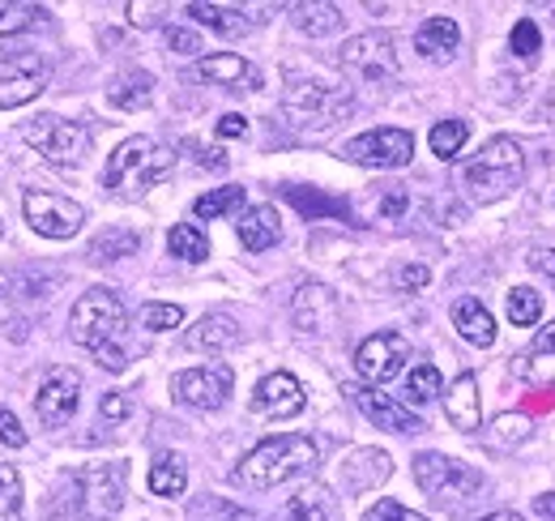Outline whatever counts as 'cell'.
<instances>
[{"instance_id": "34", "label": "cell", "mask_w": 555, "mask_h": 521, "mask_svg": "<svg viewBox=\"0 0 555 521\" xmlns=\"http://www.w3.org/2000/svg\"><path fill=\"white\" fill-rule=\"evenodd\" d=\"M539 317H543V295H539L534 287H513V291H508V321L530 329V326H539Z\"/></svg>"}, {"instance_id": "10", "label": "cell", "mask_w": 555, "mask_h": 521, "mask_svg": "<svg viewBox=\"0 0 555 521\" xmlns=\"http://www.w3.org/2000/svg\"><path fill=\"white\" fill-rule=\"evenodd\" d=\"M22 214L48 240H73L81 231V223H86V209L77 201L61 193H43V189H30V193L22 196Z\"/></svg>"}, {"instance_id": "49", "label": "cell", "mask_w": 555, "mask_h": 521, "mask_svg": "<svg viewBox=\"0 0 555 521\" xmlns=\"http://www.w3.org/2000/svg\"><path fill=\"white\" fill-rule=\"evenodd\" d=\"M380 214H385V218H402V214H406V193H402V189L385 193V201H380Z\"/></svg>"}, {"instance_id": "24", "label": "cell", "mask_w": 555, "mask_h": 521, "mask_svg": "<svg viewBox=\"0 0 555 521\" xmlns=\"http://www.w3.org/2000/svg\"><path fill=\"white\" fill-rule=\"evenodd\" d=\"M184 13H189L193 22H202L206 30L222 35V39H240V35L253 30V17H244V9H231V4H206V0H197V4H189Z\"/></svg>"}, {"instance_id": "36", "label": "cell", "mask_w": 555, "mask_h": 521, "mask_svg": "<svg viewBox=\"0 0 555 521\" xmlns=\"http://www.w3.org/2000/svg\"><path fill=\"white\" fill-rule=\"evenodd\" d=\"M235 209H244V189H240V185L214 189V193L197 196V205H193L197 218H227V214H235Z\"/></svg>"}, {"instance_id": "5", "label": "cell", "mask_w": 555, "mask_h": 521, "mask_svg": "<svg viewBox=\"0 0 555 521\" xmlns=\"http://www.w3.org/2000/svg\"><path fill=\"white\" fill-rule=\"evenodd\" d=\"M282 107L304 129H330V125H338L350 112V94L338 90V86L312 81V77H291L286 94H282Z\"/></svg>"}, {"instance_id": "18", "label": "cell", "mask_w": 555, "mask_h": 521, "mask_svg": "<svg viewBox=\"0 0 555 521\" xmlns=\"http://www.w3.org/2000/svg\"><path fill=\"white\" fill-rule=\"evenodd\" d=\"M193 81L235 86V90H257L261 73L248 65L244 56H235V52H214V56H202V61L193 65Z\"/></svg>"}, {"instance_id": "42", "label": "cell", "mask_w": 555, "mask_h": 521, "mask_svg": "<svg viewBox=\"0 0 555 521\" xmlns=\"http://www.w3.org/2000/svg\"><path fill=\"white\" fill-rule=\"evenodd\" d=\"M526 436H530V423H526V415H500V419H495V445L513 449V445H521Z\"/></svg>"}, {"instance_id": "20", "label": "cell", "mask_w": 555, "mask_h": 521, "mask_svg": "<svg viewBox=\"0 0 555 521\" xmlns=\"http://www.w3.org/2000/svg\"><path fill=\"white\" fill-rule=\"evenodd\" d=\"M235 231H240V244L248 253H266V249H274L278 240H282V218H278L274 205H248L240 214Z\"/></svg>"}, {"instance_id": "47", "label": "cell", "mask_w": 555, "mask_h": 521, "mask_svg": "<svg viewBox=\"0 0 555 521\" xmlns=\"http://www.w3.org/2000/svg\"><path fill=\"white\" fill-rule=\"evenodd\" d=\"M427 282H431V269H427V265H406V269L398 274V287H402V291H423Z\"/></svg>"}, {"instance_id": "28", "label": "cell", "mask_w": 555, "mask_h": 521, "mask_svg": "<svg viewBox=\"0 0 555 521\" xmlns=\"http://www.w3.org/2000/svg\"><path fill=\"white\" fill-rule=\"evenodd\" d=\"M291 22H295V30L312 35V39H325V35H334L343 26V9L338 4H295Z\"/></svg>"}, {"instance_id": "31", "label": "cell", "mask_w": 555, "mask_h": 521, "mask_svg": "<svg viewBox=\"0 0 555 521\" xmlns=\"http://www.w3.org/2000/svg\"><path fill=\"white\" fill-rule=\"evenodd\" d=\"M138 249H141L138 231H129V227H112V231L94 236V244H90V257H94V260H120V257H133Z\"/></svg>"}, {"instance_id": "6", "label": "cell", "mask_w": 555, "mask_h": 521, "mask_svg": "<svg viewBox=\"0 0 555 521\" xmlns=\"http://www.w3.org/2000/svg\"><path fill=\"white\" fill-rule=\"evenodd\" d=\"M22 141L30 150H39L56 167H81L86 154H90V132L81 129L77 120H65V116H35V120H26L22 125Z\"/></svg>"}, {"instance_id": "2", "label": "cell", "mask_w": 555, "mask_h": 521, "mask_svg": "<svg viewBox=\"0 0 555 521\" xmlns=\"http://www.w3.org/2000/svg\"><path fill=\"white\" fill-rule=\"evenodd\" d=\"M317 466V441L312 436H270L235 466V483L266 492L295 474H308Z\"/></svg>"}, {"instance_id": "55", "label": "cell", "mask_w": 555, "mask_h": 521, "mask_svg": "<svg viewBox=\"0 0 555 521\" xmlns=\"http://www.w3.org/2000/svg\"><path fill=\"white\" fill-rule=\"evenodd\" d=\"M483 521H521V518H517V513H513V509H500V513H487Z\"/></svg>"}, {"instance_id": "21", "label": "cell", "mask_w": 555, "mask_h": 521, "mask_svg": "<svg viewBox=\"0 0 555 521\" xmlns=\"http://www.w3.org/2000/svg\"><path fill=\"white\" fill-rule=\"evenodd\" d=\"M444 415H449V423H453L457 432H479L483 406H479V385H475L470 372H462V377L444 390Z\"/></svg>"}, {"instance_id": "1", "label": "cell", "mask_w": 555, "mask_h": 521, "mask_svg": "<svg viewBox=\"0 0 555 521\" xmlns=\"http://www.w3.org/2000/svg\"><path fill=\"white\" fill-rule=\"evenodd\" d=\"M73 338L107 368V372H125L129 368V351H125V300L112 287H90L77 304H73Z\"/></svg>"}, {"instance_id": "12", "label": "cell", "mask_w": 555, "mask_h": 521, "mask_svg": "<svg viewBox=\"0 0 555 521\" xmlns=\"http://www.w3.org/2000/svg\"><path fill=\"white\" fill-rule=\"evenodd\" d=\"M347 154L350 163H363V167H406L411 154H415V137L406 129H372V132H359L347 141Z\"/></svg>"}, {"instance_id": "54", "label": "cell", "mask_w": 555, "mask_h": 521, "mask_svg": "<svg viewBox=\"0 0 555 521\" xmlns=\"http://www.w3.org/2000/svg\"><path fill=\"white\" fill-rule=\"evenodd\" d=\"M534 509H539L543 518H555V496H539V500H534Z\"/></svg>"}, {"instance_id": "48", "label": "cell", "mask_w": 555, "mask_h": 521, "mask_svg": "<svg viewBox=\"0 0 555 521\" xmlns=\"http://www.w3.org/2000/svg\"><path fill=\"white\" fill-rule=\"evenodd\" d=\"M218 137H231V141H235V137H248V120H244V116H235V112H231V116H222V120H218Z\"/></svg>"}, {"instance_id": "53", "label": "cell", "mask_w": 555, "mask_h": 521, "mask_svg": "<svg viewBox=\"0 0 555 521\" xmlns=\"http://www.w3.org/2000/svg\"><path fill=\"white\" fill-rule=\"evenodd\" d=\"M129 13H133V22H138V26H150V22H154L150 13H158V4H150V9H145V4H129Z\"/></svg>"}, {"instance_id": "11", "label": "cell", "mask_w": 555, "mask_h": 521, "mask_svg": "<svg viewBox=\"0 0 555 521\" xmlns=\"http://www.w3.org/2000/svg\"><path fill=\"white\" fill-rule=\"evenodd\" d=\"M48 86V61L39 52H9L0 56V112L26 107Z\"/></svg>"}, {"instance_id": "43", "label": "cell", "mask_w": 555, "mask_h": 521, "mask_svg": "<svg viewBox=\"0 0 555 521\" xmlns=\"http://www.w3.org/2000/svg\"><path fill=\"white\" fill-rule=\"evenodd\" d=\"M363 521H427V518L415 513V509H406V505H398V500H376Z\"/></svg>"}, {"instance_id": "15", "label": "cell", "mask_w": 555, "mask_h": 521, "mask_svg": "<svg viewBox=\"0 0 555 521\" xmlns=\"http://www.w3.org/2000/svg\"><path fill=\"white\" fill-rule=\"evenodd\" d=\"M350 397H354V406L363 410V419L372 423V428H385V432H402V436H411L418 432L423 423H418V415L411 406H402L398 397H389V393L372 390V385H350Z\"/></svg>"}, {"instance_id": "16", "label": "cell", "mask_w": 555, "mask_h": 521, "mask_svg": "<svg viewBox=\"0 0 555 521\" xmlns=\"http://www.w3.org/2000/svg\"><path fill=\"white\" fill-rule=\"evenodd\" d=\"M81 492L94 518H112L125 505V461H94L81 474Z\"/></svg>"}, {"instance_id": "45", "label": "cell", "mask_w": 555, "mask_h": 521, "mask_svg": "<svg viewBox=\"0 0 555 521\" xmlns=\"http://www.w3.org/2000/svg\"><path fill=\"white\" fill-rule=\"evenodd\" d=\"M167 48H171V52H180V56H197V52H202V39H197L193 30L171 26V30H167Z\"/></svg>"}, {"instance_id": "3", "label": "cell", "mask_w": 555, "mask_h": 521, "mask_svg": "<svg viewBox=\"0 0 555 521\" xmlns=\"http://www.w3.org/2000/svg\"><path fill=\"white\" fill-rule=\"evenodd\" d=\"M171 167H176V154L167 145H158L154 137H129L107 158L103 185L116 196H145L158 180L171 176Z\"/></svg>"}, {"instance_id": "22", "label": "cell", "mask_w": 555, "mask_h": 521, "mask_svg": "<svg viewBox=\"0 0 555 521\" xmlns=\"http://www.w3.org/2000/svg\"><path fill=\"white\" fill-rule=\"evenodd\" d=\"M457 43H462V30H457V22H453V17H427V22L415 30L418 56H427V61H436V65L453 61Z\"/></svg>"}, {"instance_id": "33", "label": "cell", "mask_w": 555, "mask_h": 521, "mask_svg": "<svg viewBox=\"0 0 555 521\" xmlns=\"http://www.w3.org/2000/svg\"><path fill=\"white\" fill-rule=\"evenodd\" d=\"M436 393H444L440 368H436V364H415V368L406 372V402L427 406V402H436Z\"/></svg>"}, {"instance_id": "44", "label": "cell", "mask_w": 555, "mask_h": 521, "mask_svg": "<svg viewBox=\"0 0 555 521\" xmlns=\"http://www.w3.org/2000/svg\"><path fill=\"white\" fill-rule=\"evenodd\" d=\"M0 445H9V449H26V428H22L17 415L4 410V406H0Z\"/></svg>"}, {"instance_id": "51", "label": "cell", "mask_w": 555, "mask_h": 521, "mask_svg": "<svg viewBox=\"0 0 555 521\" xmlns=\"http://www.w3.org/2000/svg\"><path fill=\"white\" fill-rule=\"evenodd\" d=\"M193 150H197L202 167H214V171H222V167H227V154H222V150H202V145H193Z\"/></svg>"}, {"instance_id": "40", "label": "cell", "mask_w": 555, "mask_h": 521, "mask_svg": "<svg viewBox=\"0 0 555 521\" xmlns=\"http://www.w3.org/2000/svg\"><path fill=\"white\" fill-rule=\"evenodd\" d=\"M141 326L150 333H167V329L184 326V308L180 304H145L141 308Z\"/></svg>"}, {"instance_id": "30", "label": "cell", "mask_w": 555, "mask_h": 521, "mask_svg": "<svg viewBox=\"0 0 555 521\" xmlns=\"http://www.w3.org/2000/svg\"><path fill=\"white\" fill-rule=\"evenodd\" d=\"M150 99H154V77L150 73H129L112 86V103L120 112H141V107H150Z\"/></svg>"}, {"instance_id": "35", "label": "cell", "mask_w": 555, "mask_h": 521, "mask_svg": "<svg viewBox=\"0 0 555 521\" xmlns=\"http://www.w3.org/2000/svg\"><path fill=\"white\" fill-rule=\"evenodd\" d=\"M291 521H334V505L325 487H304L291 500Z\"/></svg>"}, {"instance_id": "8", "label": "cell", "mask_w": 555, "mask_h": 521, "mask_svg": "<svg viewBox=\"0 0 555 521\" xmlns=\"http://www.w3.org/2000/svg\"><path fill=\"white\" fill-rule=\"evenodd\" d=\"M415 479L418 487L431 496V500H453V496H475L483 474L466 461H453L444 454H418L415 457Z\"/></svg>"}, {"instance_id": "7", "label": "cell", "mask_w": 555, "mask_h": 521, "mask_svg": "<svg viewBox=\"0 0 555 521\" xmlns=\"http://www.w3.org/2000/svg\"><path fill=\"white\" fill-rule=\"evenodd\" d=\"M338 65L343 73H350L354 81L363 86H389L398 77V48H393V35L385 30H367V35H354L338 48Z\"/></svg>"}, {"instance_id": "50", "label": "cell", "mask_w": 555, "mask_h": 521, "mask_svg": "<svg viewBox=\"0 0 555 521\" xmlns=\"http://www.w3.org/2000/svg\"><path fill=\"white\" fill-rule=\"evenodd\" d=\"M530 355H555V321L552 326L539 329V338H534V346H530Z\"/></svg>"}, {"instance_id": "4", "label": "cell", "mask_w": 555, "mask_h": 521, "mask_svg": "<svg viewBox=\"0 0 555 521\" xmlns=\"http://www.w3.org/2000/svg\"><path fill=\"white\" fill-rule=\"evenodd\" d=\"M526 180V154L513 137H491L483 150L462 167V189L470 201H500Z\"/></svg>"}, {"instance_id": "19", "label": "cell", "mask_w": 555, "mask_h": 521, "mask_svg": "<svg viewBox=\"0 0 555 521\" xmlns=\"http://www.w3.org/2000/svg\"><path fill=\"white\" fill-rule=\"evenodd\" d=\"M291 317H295V326L304 329V333H321V329L334 326L338 300H334L330 287L308 282V287H299V295H295V304H291Z\"/></svg>"}, {"instance_id": "13", "label": "cell", "mask_w": 555, "mask_h": 521, "mask_svg": "<svg viewBox=\"0 0 555 521\" xmlns=\"http://www.w3.org/2000/svg\"><path fill=\"white\" fill-rule=\"evenodd\" d=\"M231 385H235V377H231L227 364L189 368V372H180V377L171 381L176 402H180V406H193V410H218V406L231 397Z\"/></svg>"}, {"instance_id": "52", "label": "cell", "mask_w": 555, "mask_h": 521, "mask_svg": "<svg viewBox=\"0 0 555 521\" xmlns=\"http://www.w3.org/2000/svg\"><path fill=\"white\" fill-rule=\"evenodd\" d=\"M530 265H534V269H543V274H552V278H555V249H539V253L530 257Z\"/></svg>"}, {"instance_id": "17", "label": "cell", "mask_w": 555, "mask_h": 521, "mask_svg": "<svg viewBox=\"0 0 555 521\" xmlns=\"http://www.w3.org/2000/svg\"><path fill=\"white\" fill-rule=\"evenodd\" d=\"M304 402H308V393L291 372H270L253 393V410L266 415V419H291V415L304 410Z\"/></svg>"}, {"instance_id": "9", "label": "cell", "mask_w": 555, "mask_h": 521, "mask_svg": "<svg viewBox=\"0 0 555 521\" xmlns=\"http://www.w3.org/2000/svg\"><path fill=\"white\" fill-rule=\"evenodd\" d=\"M406 359H411V342H406L402 333L385 329V333H372V338L359 342V351H354V372L363 377V385L376 390V385L402 377Z\"/></svg>"}, {"instance_id": "14", "label": "cell", "mask_w": 555, "mask_h": 521, "mask_svg": "<svg viewBox=\"0 0 555 521\" xmlns=\"http://www.w3.org/2000/svg\"><path fill=\"white\" fill-rule=\"evenodd\" d=\"M77 397H81V377L73 368H52L48 381L35 393V415L48 428H65L77 410Z\"/></svg>"}, {"instance_id": "27", "label": "cell", "mask_w": 555, "mask_h": 521, "mask_svg": "<svg viewBox=\"0 0 555 521\" xmlns=\"http://www.w3.org/2000/svg\"><path fill=\"white\" fill-rule=\"evenodd\" d=\"M184 487H189V466H184V457L180 454L154 457V466H150V492L171 500V496H184Z\"/></svg>"}, {"instance_id": "38", "label": "cell", "mask_w": 555, "mask_h": 521, "mask_svg": "<svg viewBox=\"0 0 555 521\" xmlns=\"http://www.w3.org/2000/svg\"><path fill=\"white\" fill-rule=\"evenodd\" d=\"M513 372L539 390H555V355H521L513 364Z\"/></svg>"}, {"instance_id": "39", "label": "cell", "mask_w": 555, "mask_h": 521, "mask_svg": "<svg viewBox=\"0 0 555 521\" xmlns=\"http://www.w3.org/2000/svg\"><path fill=\"white\" fill-rule=\"evenodd\" d=\"M0 521H22V479L0 461Z\"/></svg>"}, {"instance_id": "32", "label": "cell", "mask_w": 555, "mask_h": 521, "mask_svg": "<svg viewBox=\"0 0 555 521\" xmlns=\"http://www.w3.org/2000/svg\"><path fill=\"white\" fill-rule=\"evenodd\" d=\"M466 137H470V125H466V120H440L427 141H431V154H436L440 163H453V158L462 154Z\"/></svg>"}, {"instance_id": "23", "label": "cell", "mask_w": 555, "mask_h": 521, "mask_svg": "<svg viewBox=\"0 0 555 521\" xmlns=\"http://www.w3.org/2000/svg\"><path fill=\"white\" fill-rule=\"evenodd\" d=\"M389 474H393V461H389V454H380V449H354L343 461V483H347L350 492L380 487Z\"/></svg>"}, {"instance_id": "41", "label": "cell", "mask_w": 555, "mask_h": 521, "mask_svg": "<svg viewBox=\"0 0 555 521\" xmlns=\"http://www.w3.org/2000/svg\"><path fill=\"white\" fill-rule=\"evenodd\" d=\"M508 48H513L521 61L539 56V48H543V35H539V26H534L530 17H521V22L513 26V35H508Z\"/></svg>"}, {"instance_id": "46", "label": "cell", "mask_w": 555, "mask_h": 521, "mask_svg": "<svg viewBox=\"0 0 555 521\" xmlns=\"http://www.w3.org/2000/svg\"><path fill=\"white\" fill-rule=\"evenodd\" d=\"M129 410H133V406H129V397H125V393H107V397L99 402V415H103L107 423H120V419H129Z\"/></svg>"}, {"instance_id": "26", "label": "cell", "mask_w": 555, "mask_h": 521, "mask_svg": "<svg viewBox=\"0 0 555 521\" xmlns=\"http://www.w3.org/2000/svg\"><path fill=\"white\" fill-rule=\"evenodd\" d=\"M240 342V326L231 321V317H222V313H209V317H202L197 326L184 333V346L189 351H227V346H235Z\"/></svg>"}, {"instance_id": "29", "label": "cell", "mask_w": 555, "mask_h": 521, "mask_svg": "<svg viewBox=\"0 0 555 521\" xmlns=\"http://www.w3.org/2000/svg\"><path fill=\"white\" fill-rule=\"evenodd\" d=\"M167 249H171V257L189 260V265H202L209 257V240L202 227H193V223H176L171 231H167Z\"/></svg>"}, {"instance_id": "25", "label": "cell", "mask_w": 555, "mask_h": 521, "mask_svg": "<svg viewBox=\"0 0 555 521\" xmlns=\"http://www.w3.org/2000/svg\"><path fill=\"white\" fill-rule=\"evenodd\" d=\"M453 326H457V333L470 346H491L495 342V321H491V313L483 308V300H475V295H462L453 304Z\"/></svg>"}, {"instance_id": "37", "label": "cell", "mask_w": 555, "mask_h": 521, "mask_svg": "<svg viewBox=\"0 0 555 521\" xmlns=\"http://www.w3.org/2000/svg\"><path fill=\"white\" fill-rule=\"evenodd\" d=\"M39 17H43L39 4H9V0H0V39H13V35L30 30Z\"/></svg>"}]
</instances>
